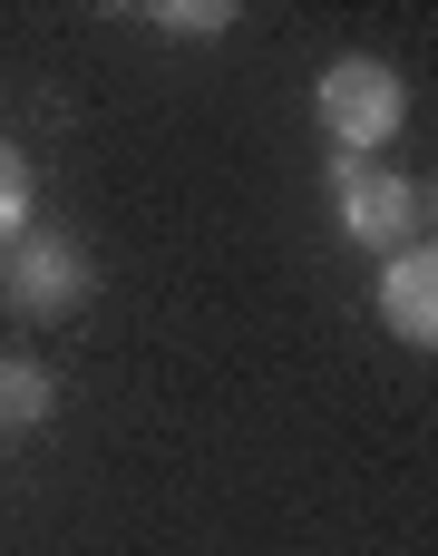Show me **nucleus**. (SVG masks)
<instances>
[{"mask_svg": "<svg viewBox=\"0 0 438 556\" xmlns=\"http://www.w3.org/2000/svg\"><path fill=\"white\" fill-rule=\"evenodd\" d=\"M98 293V264H88V244H68V235H20L10 244V274H0V303L20 313V323H59V313H78Z\"/></svg>", "mask_w": 438, "mask_h": 556, "instance_id": "7ed1b4c3", "label": "nucleus"}, {"mask_svg": "<svg viewBox=\"0 0 438 556\" xmlns=\"http://www.w3.org/2000/svg\"><path fill=\"white\" fill-rule=\"evenodd\" d=\"M332 215H342V235L371 244V254H400V244L429 235V195H420L410 176L371 166V156H332Z\"/></svg>", "mask_w": 438, "mask_h": 556, "instance_id": "f03ea898", "label": "nucleus"}, {"mask_svg": "<svg viewBox=\"0 0 438 556\" xmlns=\"http://www.w3.org/2000/svg\"><path fill=\"white\" fill-rule=\"evenodd\" d=\"M20 235H29V156L0 137V254H10Z\"/></svg>", "mask_w": 438, "mask_h": 556, "instance_id": "0eeeda50", "label": "nucleus"}, {"mask_svg": "<svg viewBox=\"0 0 438 556\" xmlns=\"http://www.w3.org/2000/svg\"><path fill=\"white\" fill-rule=\"evenodd\" d=\"M49 410H59V381L29 352H0V430H39Z\"/></svg>", "mask_w": 438, "mask_h": 556, "instance_id": "39448f33", "label": "nucleus"}, {"mask_svg": "<svg viewBox=\"0 0 438 556\" xmlns=\"http://www.w3.org/2000/svg\"><path fill=\"white\" fill-rule=\"evenodd\" d=\"M381 332L400 352H438V254H429V235L381 264Z\"/></svg>", "mask_w": 438, "mask_h": 556, "instance_id": "20e7f679", "label": "nucleus"}, {"mask_svg": "<svg viewBox=\"0 0 438 556\" xmlns=\"http://www.w3.org/2000/svg\"><path fill=\"white\" fill-rule=\"evenodd\" d=\"M312 117H322V137H342V156H371V147L400 137L410 78H400L390 59H371V49H342V59L312 78Z\"/></svg>", "mask_w": 438, "mask_h": 556, "instance_id": "f257e3e1", "label": "nucleus"}, {"mask_svg": "<svg viewBox=\"0 0 438 556\" xmlns=\"http://www.w3.org/2000/svg\"><path fill=\"white\" fill-rule=\"evenodd\" d=\"M146 29H166V39H224L234 29V0H156Z\"/></svg>", "mask_w": 438, "mask_h": 556, "instance_id": "423d86ee", "label": "nucleus"}]
</instances>
